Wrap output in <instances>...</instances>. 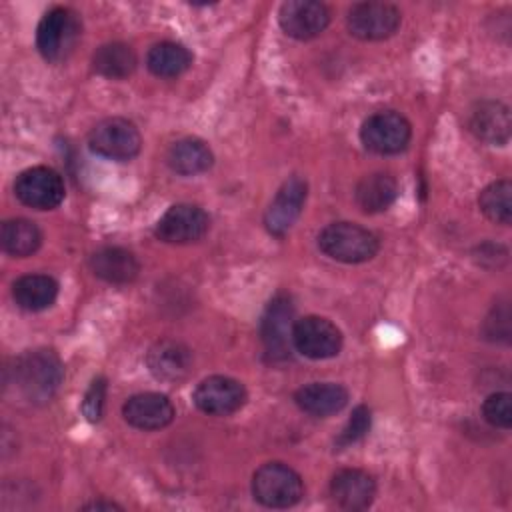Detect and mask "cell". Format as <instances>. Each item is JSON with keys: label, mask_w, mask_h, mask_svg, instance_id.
I'll return each instance as SVG.
<instances>
[{"label": "cell", "mask_w": 512, "mask_h": 512, "mask_svg": "<svg viewBox=\"0 0 512 512\" xmlns=\"http://www.w3.org/2000/svg\"><path fill=\"white\" fill-rule=\"evenodd\" d=\"M12 374L18 392L26 400L46 402L56 394L64 378V366L52 350L40 348L18 356L14 360Z\"/></svg>", "instance_id": "6da1fadb"}, {"label": "cell", "mask_w": 512, "mask_h": 512, "mask_svg": "<svg viewBox=\"0 0 512 512\" xmlns=\"http://www.w3.org/2000/svg\"><path fill=\"white\" fill-rule=\"evenodd\" d=\"M318 248L336 262L360 264L376 256L380 242L374 232L360 224L332 222L318 234Z\"/></svg>", "instance_id": "7a4b0ae2"}, {"label": "cell", "mask_w": 512, "mask_h": 512, "mask_svg": "<svg viewBox=\"0 0 512 512\" xmlns=\"http://www.w3.org/2000/svg\"><path fill=\"white\" fill-rule=\"evenodd\" d=\"M82 34L80 18L74 10L56 6L48 10L36 30V48L46 62L58 64L66 60Z\"/></svg>", "instance_id": "3957f363"}, {"label": "cell", "mask_w": 512, "mask_h": 512, "mask_svg": "<svg viewBox=\"0 0 512 512\" xmlns=\"http://www.w3.org/2000/svg\"><path fill=\"white\" fill-rule=\"evenodd\" d=\"M252 494L266 508H290L304 496V484L288 464L268 462L254 472Z\"/></svg>", "instance_id": "277c9868"}, {"label": "cell", "mask_w": 512, "mask_h": 512, "mask_svg": "<svg viewBox=\"0 0 512 512\" xmlns=\"http://www.w3.org/2000/svg\"><path fill=\"white\" fill-rule=\"evenodd\" d=\"M412 138L410 122L394 110H384L368 116L360 128V140L374 154H398L406 150Z\"/></svg>", "instance_id": "5b68a950"}, {"label": "cell", "mask_w": 512, "mask_h": 512, "mask_svg": "<svg viewBox=\"0 0 512 512\" xmlns=\"http://www.w3.org/2000/svg\"><path fill=\"white\" fill-rule=\"evenodd\" d=\"M90 150L102 158L126 162L132 160L142 148L138 128L126 118H106L98 122L88 136Z\"/></svg>", "instance_id": "8992f818"}, {"label": "cell", "mask_w": 512, "mask_h": 512, "mask_svg": "<svg viewBox=\"0 0 512 512\" xmlns=\"http://www.w3.org/2000/svg\"><path fill=\"white\" fill-rule=\"evenodd\" d=\"M292 346L306 358L326 360L340 352L342 332L328 318L304 316L294 322Z\"/></svg>", "instance_id": "52a82bcc"}, {"label": "cell", "mask_w": 512, "mask_h": 512, "mask_svg": "<svg viewBox=\"0 0 512 512\" xmlns=\"http://www.w3.org/2000/svg\"><path fill=\"white\" fill-rule=\"evenodd\" d=\"M64 180L48 166H32L16 176V198L34 210H52L64 200Z\"/></svg>", "instance_id": "ba28073f"}, {"label": "cell", "mask_w": 512, "mask_h": 512, "mask_svg": "<svg viewBox=\"0 0 512 512\" xmlns=\"http://www.w3.org/2000/svg\"><path fill=\"white\" fill-rule=\"evenodd\" d=\"M294 306L288 296L278 294L270 300L262 316V342L266 356L274 362L290 358L292 350V328H294Z\"/></svg>", "instance_id": "9c48e42d"}, {"label": "cell", "mask_w": 512, "mask_h": 512, "mask_svg": "<svg viewBox=\"0 0 512 512\" xmlns=\"http://www.w3.org/2000/svg\"><path fill=\"white\" fill-rule=\"evenodd\" d=\"M400 10L388 2H358L348 10L346 26L360 40L390 38L400 26Z\"/></svg>", "instance_id": "30bf717a"}, {"label": "cell", "mask_w": 512, "mask_h": 512, "mask_svg": "<svg viewBox=\"0 0 512 512\" xmlns=\"http://www.w3.org/2000/svg\"><path fill=\"white\" fill-rule=\"evenodd\" d=\"M210 228L208 214L196 204H174L156 222L154 234L166 244L198 242Z\"/></svg>", "instance_id": "8fae6325"}, {"label": "cell", "mask_w": 512, "mask_h": 512, "mask_svg": "<svg viewBox=\"0 0 512 512\" xmlns=\"http://www.w3.org/2000/svg\"><path fill=\"white\" fill-rule=\"evenodd\" d=\"M246 398L242 382L220 374L204 378L192 394L196 408L210 416H230L246 404Z\"/></svg>", "instance_id": "7c38bea8"}, {"label": "cell", "mask_w": 512, "mask_h": 512, "mask_svg": "<svg viewBox=\"0 0 512 512\" xmlns=\"http://www.w3.org/2000/svg\"><path fill=\"white\" fill-rule=\"evenodd\" d=\"M308 196V184L300 176L288 178L276 192L274 200L270 202L266 214H264V226L272 236L282 238L298 220L302 214V208L306 204Z\"/></svg>", "instance_id": "4fadbf2b"}, {"label": "cell", "mask_w": 512, "mask_h": 512, "mask_svg": "<svg viewBox=\"0 0 512 512\" xmlns=\"http://www.w3.org/2000/svg\"><path fill=\"white\" fill-rule=\"evenodd\" d=\"M278 22L290 38L310 40L326 30L330 10L326 4L316 0H290L280 6Z\"/></svg>", "instance_id": "5bb4252c"}, {"label": "cell", "mask_w": 512, "mask_h": 512, "mask_svg": "<svg viewBox=\"0 0 512 512\" xmlns=\"http://www.w3.org/2000/svg\"><path fill=\"white\" fill-rule=\"evenodd\" d=\"M146 366L156 380L178 384L192 372V352L176 340H158L146 354Z\"/></svg>", "instance_id": "9a60e30c"}, {"label": "cell", "mask_w": 512, "mask_h": 512, "mask_svg": "<svg viewBox=\"0 0 512 512\" xmlns=\"http://www.w3.org/2000/svg\"><path fill=\"white\" fill-rule=\"evenodd\" d=\"M122 416L138 430H160L174 420V406L164 394L142 392L124 402Z\"/></svg>", "instance_id": "2e32d148"}, {"label": "cell", "mask_w": 512, "mask_h": 512, "mask_svg": "<svg viewBox=\"0 0 512 512\" xmlns=\"http://www.w3.org/2000/svg\"><path fill=\"white\" fill-rule=\"evenodd\" d=\"M468 128L478 140L502 146L510 140L512 132L510 108L500 100H482L470 110Z\"/></svg>", "instance_id": "e0dca14e"}, {"label": "cell", "mask_w": 512, "mask_h": 512, "mask_svg": "<svg viewBox=\"0 0 512 512\" xmlns=\"http://www.w3.org/2000/svg\"><path fill=\"white\" fill-rule=\"evenodd\" d=\"M332 500L344 510H364L376 496L374 478L358 468H344L330 482Z\"/></svg>", "instance_id": "ac0fdd59"}, {"label": "cell", "mask_w": 512, "mask_h": 512, "mask_svg": "<svg viewBox=\"0 0 512 512\" xmlns=\"http://www.w3.org/2000/svg\"><path fill=\"white\" fill-rule=\"evenodd\" d=\"M296 406L310 416H332L348 404V390L336 382H312L296 390Z\"/></svg>", "instance_id": "d6986e66"}, {"label": "cell", "mask_w": 512, "mask_h": 512, "mask_svg": "<svg viewBox=\"0 0 512 512\" xmlns=\"http://www.w3.org/2000/svg\"><path fill=\"white\" fill-rule=\"evenodd\" d=\"M90 270L94 276L110 284H128L136 280L140 264L130 250L120 246H106L90 256Z\"/></svg>", "instance_id": "ffe728a7"}, {"label": "cell", "mask_w": 512, "mask_h": 512, "mask_svg": "<svg viewBox=\"0 0 512 512\" xmlns=\"http://www.w3.org/2000/svg\"><path fill=\"white\" fill-rule=\"evenodd\" d=\"M398 196V184L388 172H372L358 180L354 200L362 212L378 214L388 210Z\"/></svg>", "instance_id": "44dd1931"}, {"label": "cell", "mask_w": 512, "mask_h": 512, "mask_svg": "<svg viewBox=\"0 0 512 512\" xmlns=\"http://www.w3.org/2000/svg\"><path fill=\"white\" fill-rule=\"evenodd\" d=\"M168 166L182 176H196L206 172L212 162L214 154L210 146L200 138H182L174 142L166 154Z\"/></svg>", "instance_id": "7402d4cb"}, {"label": "cell", "mask_w": 512, "mask_h": 512, "mask_svg": "<svg viewBox=\"0 0 512 512\" xmlns=\"http://www.w3.org/2000/svg\"><path fill=\"white\" fill-rule=\"evenodd\" d=\"M12 296L22 310L40 312L54 304L58 282L48 274H26L14 282Z\"/></svg>", "instance_id": "603a6c76"}, {"label": "cell", "mask_w": 512, "mask_h": 512, "mask_svg": "<svg viewBox=\"0 0 512 512\" xmlns=\"http://www.w3.org/2000/svg\"><path fill=\"white\" fill-rule=\"evenodd\" d=\"M136 54L124 42H108L102 44L92 56V68L110 80L128 78L136 70Z\"/></svg>", "instance_id": "cb8c5ba5"}, {"label": "cell", "mask_w": 512, "mask_h": 512, "mask_svg": "<svg viewBox=\"0 0 512 512\" xmlns=\"http://www.w3.org/2000/svg\"><path fill=\"white\" fill-rule=\"evenodd\" d=\"M192 64V54L176 42H158L146 54L148 70L158 78H176Z\"/></svg>", "instance_id": "d4e9b609"}, {"label": "cell", "mask_w": 512, "mask_h": 512, "mask_svg": "<svg viewBox=\"0 0 512 512\" xmlns=\"http://www.w3.org/2000/svg\"><path fill=\"white\" fill-rule=\"evenodd\" d=\"M2 248L6 254L16 258L32 256L42 244L40 228L26 218H12L2 224Z\"/></svg>", "instance_id": "484cf974"}, {"label": "cell", "mask_w": 512, "mask_h": 512, "mask_svg": "<svg viewBox=\"0 0 512 512\" xmlns=\"http://www.w3.org/2000/svg\"><path fill=\"white\" fill-rule=\"evenodd\" d=\"M478 206L488 220L508 226L512 220V184H510V180H496V182L488 184L478 196Z\"/></svg>", "instance_id": "4316f807"}, {"label": "cell", "mask_w": 512, "mask_h": 512, "mask_svg": "<svg viewBox=\"0 0 512 512\" xmlns=\"http://www.w3.org/2000/svg\"><path fill=\"white\" fill-rule=\"evenodd\" d=\"M482 416L494 428L508 430L512 426V396L508 392H494L482 404Z\"/></svg>", "instance_id": "83f0119b"}, {"label": "cell", "mask_w": 512, "mask_h": 512, "mask_svg": "<svg viewBox=\"0 0 512 512\" xmlns=\"http://www.w3.org/2000/svg\"><path fill=\"white\" fill-rule=\"evenodd\" d=\"M370 410L366 408V406H356L354 410H352V416H350V420L346 422V426L342 428V432L338 434V438H336V446L338 448H346V446H350V444H354V442H358L360 438H364L366 436V432L370 430Z\"/></svg>", "instance_id": "f1b7e54d"}, {"label": "cell", "mask_w": 512, "mask_h": 512, "mask_svg": "<svg viewBox=\"0 0 512 512\" xmlns=\"http://www.w3.org/2000/svg\"><path fill=\"white\" fill-rule=\"evenodd\" d=\"M104 400H106V380L100 376V378L92 380V384L86 390L84 400H82V414L86 416V420L98 422L102 418Z\"/></svg>", "instance_id": "f546056e"}, {"label": "cell", "mask_w": 512, "mask_h": 512, "mask_svg": "<svg viewBox=\"0 0 512 512\" xmlns=\"http://www.w3.org/2000/svg\"><path fill=\"white\" fill-rule=\"evenodd\" d=\"M82 508H84V510H114V508H118V510H120V506H118V504H114V502H104V500L88 502V504H84Z\"/></svg>", "instance_id": "4dcf8cb0"}]
</instances>
